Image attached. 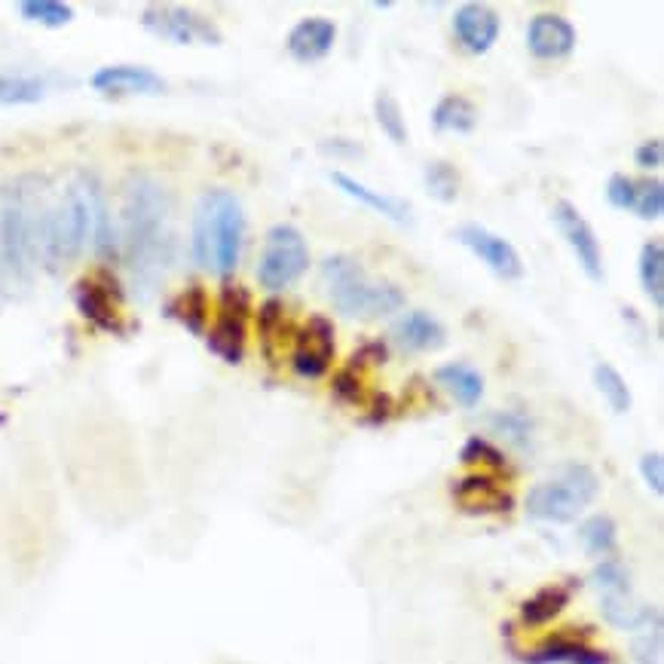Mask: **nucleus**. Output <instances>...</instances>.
<instances>
[{"mask_svg":"<svg viewBox=\"0 0 664 664\" xmlns=\"http://www.w3.org/2000/svg\"><path fill=\"white\" fill-rule=\"evenodd\" d=\"M19 13L28 22H38L43 28H65L75 22V7H68L62 0H22Z\"/></svg>","mask_w":664,"mask_h":664,"instance_id":"nucleus-32","label":"nucleus"},{"mask_svg":"<svg viewBox=\"0 0 664 664\" xmlns=\"http://www.w3.org/2000/svg\"><path fill=\"white\" fill-rule=\"evenodd\" d=\"M529 664H613V658L606 652L594 650V646H585L578 640H548L542 643L539 650L529 652L527 655Z\"/></svg>","mask_w":664,"mask_h":664,"instance_id":"nucleus-22","label":"nucleus"},{"mask_svg":"<svg viewBox=\"0 0 664 664\" xmlns=\"http://www.w3.org/2000/svg\"><path fill=\"white\" fill-rule=\"evenodd\" d=\"M248 313H251V295L242 285L227 283L221 288V313L209 331V349L227 365H239L246 358L248 340Z\"/></svg>","mask_w":664,"mask_h":664,"instance_id":"nucleus-9","label":"nucleus"},{"mask_svg":"<svg viewBox=\"0 0 664 664\" xmlns=\"http://www.w3.org/2000/svg\"><path fill=\"white\" fill-rule=\"evenodd\" d=\"M393 337L405 353H435L447 344V331H444L442 321L429 313H423V309L405 313L402 319L395 321Z\"/></svg>","mask_w":664,"mask_h":664,"instance_id":"nucleus-19","label":"nucleus"},{"mask_svg":"<svg viewBox=\"0 0 664 664\" xmlns=\"http://www.w3.org/2000/svg\"><path fill=\"white\" fill-rule=\"evenodd\" d=\"M578 539L585 545V552L594 554V557H603V554L615 552V542H618V529H615V521L606 515H594L588 517L582 529H578Z\"/></svg>","mask_w":664,"mask_h":664,"instance_id":"nucleus-34","label":"nucleus"},{"mask_svg":"<svg viewBox=\"0 0 664 664\" xmlns=\"http://www.w3.org/2000/svg\"><path fill=\"white\" fill-rule=\"evenodd\" d=\"M321 279L331 304L349 319H380L405 307V291L395 283H374L368 270L349 255L321 260Z\"/></svg>","mask_w":664,"mask_h":664,"instance_id":"nucleus-4","label":"nucleus"},{"mask_svg":"<svg viewBox=\"0 0 664 664\" xmlns=\"http://www.w3.org/2000/svg\"><path fill=\"white\" fill-rule=\"evenodd\" d=\"M169 316L185 325L187 331L202 337L206 334V321H209V295L202 285H190L181 295L169 304Z\"/></svg>","mask_w":664,"mask_h":664,"instance_id":"nucleus-28","label":"nucleus"},{"mask_svg":"<svg viewBox=\"0 0 664 664\" xmlns=\"http://www.w3.org/2000/svg\"><path fill=\"white\" fill-rule=\"evenodd\" d=\"M552 221L557 227V234L564 236V242L569 246V251L576 255L578 267L582 272L588 276L591 283H603L606 279V270H603V248L594 236V227L585 221V215L566 202V199H557L552 206Z\"/></svg>","mask_w":664,"mask_h":664,"instance_id":"nucleus-10","label":"nucleus"},{"mask_svg":"<svg viewBox=\"0 0 664 664\" xmlns=\"http://www.w3.org/2000/svg\"><path fill=\"white\" fill-rule=\"evenodd\" d=\"M423 185H426V194H429L432 199H438V202H454V199L459 197L463 178H459V169H456L454 162L435 160L426 166Z\"/></svg>","mask_w":664,"mask_h":664,"instance_id":"nucleus-30","label":"nucleus"},{"mask_svg":"<svg viewBox=\"0 0 664 664\" xmlns=\"http://www.w3.org/2000/svg\"><path fill=\"white\" fill-rule=\"evenodd\" d=\"M309 267V248L295 224H276L267 230L258 258V283L267 291H283L295 285Z\"/></svg>","mask_w":664,"mask_h":664,"instance_id":"nucleus-7","label":"nucleus"},{"mask_svg":"<svg viewBox=\"0 0 664 664\" xmlns=\"http://www.w3.org/2000/svg\"><path fill=\"white\" fill-rule=\"evenodd\" d=\"M123 248L132 288L141 300L157 295V288L172 270V197L148 172H132L123 185Z\"/></svg>","mask_w":664,"mask_h":664,"instance_id":"nucleus-1","label":"nucleus"},{"mask_svg":"<svg viewBox=\"0 0 664 664\" xmlns=\"http://www.w3.org/2000/svg\"><path fill=\"white\" fill-rule=\"evenodd\" d=\"M334 40H337V26H334L331 19L309 16V19H300L288 31V52H291V59H297V62L316 65L331 56Z\"/></svg>","mask_w":664,"mask_h":664,"instance_id":"nucleus-18","label":"nucleus"},{"mask_svg":"<svg viewBox=\"0 0 664 664\" xmlns=\"http://www.w3.org/2000/svg\"><path fill=\"white\" fill-rule=\"evenodd\" d=\"M334 393L344 402H361V370L346 365L337 377H334Z\"/></svg>","mask_w":664,"mask_h":664,"instance_id":"nucleus-42","label":"nucleus"},{"mask_svg":"<svg viewBox=\"0 0 664 664\" xmlns=\"http://www.w3.org/2000/svg\"><path fill=\"white\" fill-rule=\"evenodd\" d=\"M478 123V108L466 99V96H444L435 111H432V126L435 132H459L468 136Z\"/></svg>","mask_w":664,"mask_h":664,"instance_id":"nucleus-25","label":"nucleus"},{"mask_svg":"<svg viewBox=\"0 0 664 664\" xmlns=\"http://www.w3.org/2000/svg\"><path fill=\"white\" fill-rule=\"evenodd\" d=\"M634 658H637L640 664H658V658H662V627L643 631V634L634 640Z\"/></svg>","mask_w":664,"mask_h":664,"instance_id":"nucleus-41","label":"nucleus"},{"mask_svg":"<svg viewBox=\"0 0 664 664\" xmlns=\"http://www.w3.org/2000/svg\"><path fill=\"white\" fill-rule=\"evenodd\" d=\"M194 260L211 276H234L246 246V211L234 190L209 187L194 209Z\"/></svg>","mask_w":664,"mask_h":664,"instance_id":"nucleus-3","label":"nucleus"},{"mask_svg":"<svg viewBox=\"0 0 664 664\" xmlns=\"http://www.w3.org/2000/svg\"><path fill=\"white\" fill-rule=\"evenodd\" d=\"M75 181L83 190L89 215H92V242H96V251H99L101 260H113L117 258V248H120V236L113 230L111 209H108V197H105L99 175L83 169V172H77Z\"/></svg>","mask_w":664,"mask_h":664,"instance_id":"nucleus-17","label":"nucleus"},{"mask_svg":"<svg viewBox=\"0 0 664 664\" xmlns=\"http://www.w3.org/2000/svg\"><path fill=\"white\" fill-rule=\"evenodd\" d=\"M640 285L655 309L664 307V246L662 239H650L640 248Z\"/></svg>","mask_w":664,"mask_h":664,"instance_id":"nucleus-27","label":"nucleus"},{"mask_svg":"<svg viewBox=\"0 0 664 664\" xmlns=\"http://www.w3.org/2000/svg\"><path fill=\"white\" fill-rule=\"evenodd\" d=\"M393 7V0H374V10H389Z\"/></svg>","mask_w":664,"mask_h":664,"instance_id":"nucleus-47","label":"nucleus"},{"mask_svg":"<svg viewBox=\"0 0 664 664\" xmlns=\"http://www.w3.org/2000/svg\"><path fill=\"white\" fill-rule=\"evenodd\" d=\"M454 34L472 56H484L503 34V19L487 3H463L454 13Z\"/></svg>","mask_w":664,"mask_h":664,"instance_id":"nucleus-16","label":"nucleus"},{"mask_svg":"<svg viewBox=\"0 0 664 664\" xmlns=\"http://www.w3.org/2000/svg\"><path fill=\"white\" fill-rule=\"evenodd\" d=\"M594 582L610 597H627V569L618 561H601V566L594 569Z\"/></svg>","mask_w":664,"mask_h":664,"instance_id":"nucleus-37","label":"nucleus"},{"mask_svg":"<svg viewBox=\"0 0 664 664\" xmlns=\"http://www.w3.org/2000/svg\"><path fill=\"white\" fill-rule=\"evenodd\" d=\"M594 386H597V393L606 398V405L613 407L615 414H627L631 405H634L631 386H627L625 377H622L610 361H601V365L594 368Z\"/></svg>","mask_w":664,"mask_h":664,"instance_id":"nucleus-29","label":"nucleus"},{"mask_svg":"<svg viewBox=\"0 0 664 664\" xmlns=\"http://www.w3.org/2000/svg\"><path fill=\"white\" fill-rule=\"evenodd\" d=\"M454 496L466 512H478V515L512 508V496L499 490V484L490 475H468V478L456 480Z\"/></svg>","mask_w":664,"mask_h":664,"instance_id":"nucleus-20","label":"nucleus"},{"mask_svg":"<svg viewBox=\"0 0 664 664\" xmlns=\"http://www.w3.org/2000/svg\"><path fill=\"white\" fill-rule=\"evenodd\" d=\"M319 150L325 157H331V160H346V157H361L365 148L356 145V141H349V138H331V141H321Z\"/></svg>","mask_w":664,"mask_h":664,"instance_id":"nucleus-45","label":"nucleus"},{"mask_svg":"<svg viewBox=\"0 0 664 664\" xmlns=\"http://www.w3.org/2000/svg\"><path fill=\"white\" fill-rule=\"evenodd\" d=\"M120 297L123 291L117 288V279L108 276V270H101L99 276H87L75 285V304L80 309V316L92 321L101 331L120 334L123 321H120Z\"/></svg>","mask_w":664,"mask_h":664,"instance_id":"nucleus-12","label":"nucleus"},{"mask_svg":"<svg viewBox=\"0 0 664 664\" xmlns=\"http://www.w3.org/2000/svg\"><path fill=\"white\" fill-rule=\"evenodd\" d=\"M374 117H377V123L386 132V138L393 141V145H407V123H405V111H402V105L395 99L393 92H386L380 89L377 92V99H374Z\"/></svg>","mask_w":664,"mask_h":664,"instance_id":"nucleus-33","label":"nucleus"},{"mask_svg":"<svg viewBox=\"0 0 664 664\" xmlns=\"http://www.w3.org/2000/svg\"><path fill=\"white\" fill-rule=\"evenodd\" d=\"M87 239H92V215H89L87 197L77 181L65 190L62 202L56 209H47L40 224V264L50 272L65 270L75 264Z\"/></svg>","mask_w":664,"mask_h":664,"instance_id":"nucleus-5","label":"nucleus"},{"mask_svg":"<svg viewBox=\"0 0 664 664\" xmlns=\"http://www.w3.org/2000/svg\"><path fill=\"white\" fill-rule=\"evenodd\" d=\"M601 490L594 468L585 463H566L554 478L542 480L527 493V515L545 524H569L585 512Z\"/></svg>","mask_w":664,"mask_h":664,"instance_id":"nucleus-6","label":"nucleus"},{"mask_svg":"<svg viewBox=\"0 0 664 664\" xmlns=\"http://www.w3.org/2000/svg\"><path fill=\"white\" fill-rule=\"evenodd\" d=\"M640 472H643V478L652 487V493H664V456L662 454H646L640 459Z\"/></svg>","mask_w":664,"mask_h":664,"instance_id":"nucleus-43","label":"nucleus"},{"mask_svg":"<svg viewBox=\"0 0 664 664\" xmlns=\"http://www.w3.org/2000/svg\"><path fill=\"white\" fill-rule=\"evenodd\" d=\"M634 215L643 221H658L664 211V185L662 181H637V199H634Z\"/></svg>","mask_w":664,"mask_h":664,"instance_id":"nucleus-36","label":"nucleus"},{"mask_svg":"<svg viewBox=\"0 0 664 664\" xmlns=\"http://www.w3.org/2000/svg\"><path fill=\"white\" fill-rule=\"evenodd\" d=\"M454 236L459 246H466L503 283H517L524 276V260H521L517 248L505 236L493 234V230L480 227V224H463V227H456Z\"/></svg>","mask_w":664,"mask_h":664,"instance_id":"nucleus-11","label":"nucleus"},{"mask_svg":"<svg viewBox=\"0 0 664 664\" xmlns=\"http://www.w3.org/2000/svg\"><path fill=\"white\" fill-rule=\"evenodd\" d=\"M606 199H610V206H615V209L631 211L634 209V199H637V181L622 172L610 175V181H606Z\"/></svg>","mask_w":664,"mask_h":664,"instance_id":"nucleus-38","label":"nucleus"},{"mask_svg":"<svg viewBox=\"0 0 664 664\" xmlns=\"http://www.w3.org/2000/svg\"><path fill=\"white\" fill-rule=\"evenodd\" d=\"M490 426L505 442H512L515 447H527L529 435H533V423L524 410H503V414H493Z\"/></svg>","mask_w":664,"mask_h":664,"instance_id":"nucleus-35","label":"nucleus"},{"mask_svg":"<svg viewBox=\"0 0 664 664\" xmlns=\"http://www.w3.org/2000/svg\"><path fill=\"white\" fill-rule=\"evenodd\" d=\"M283 300H276V297H270V300H264L258 309V328H260V337H264V346L272 344V337H276V331L283 328Z\"/></svg>","mask_w":664,"mask_h":664,"instance_id":"nucleus-40","label":"nucleus"},{"mask_svg":"<svg viewBox=\"0 0 664 664\" xmlns=\"http://www.w3.org/2000/svg\"><path fill=\"white\" fill-rule=\"evenodd\" d=\"M331 185L337 187L340 194H346L349 199H356V202H361V206H368L370 211H377V215H383V218H389V221L395 224L410 221V206H407V202H402V199H395V197H386V194H377V190H370L368 185L356 181L353 175L331 172Z\"/></svg>","mask_w":664,"mask_h":664,"instance_id":"nucleus-21","label":"nucleus"},{"mask_svg":"<svg viewBox=\"0 0 664 664\" xmlns=\"http://www.w3.org/2000/svg\"><path fill=\"white\" fill-rule=\"evenodd\" d=\"M141 28L150 31L153 38L169 40L178 47H221V28L211 22L209 16L197 13L190 7H175V3H150L141 13Z\"/></svg>","mask_w":664,"mask_h":664,"instance_id":"nucleus-8","label":"nucleus"},{"mask_svg":"<svg viewBox=\"0 0 664 664\" xmlns=\"http://www.w3.org/2000/svg\"><path fill=\"white\" fill-rule=\"evenodd\" d=\"M89 87L101 96H160L166 92V80L145 65H105L89 77Z\"/></svg>","mask_w":664,"mask_h":664,"instance_id":"nucleus-14","label":"nucleus"},{"mask_svg":"<svg viewBox=\"0 0 664 664\" xmlns=\"http://www.w3.org/2000/svg\"><path fill=\"white\" fill-rule=\"evenodd\" d=\"M47 181L40 175H19L0 187V295L22 297L34 283L40 260Z\"/></svg>","mask_w":664,"mask_h":664,"instance_id":"nucleus-2","label":"nucleus"},{"mask_svg":"<svg viewBox=\"0 0 664 664\" xmlns=\"http://www.w3.org/2000/svg\"><path fill=\"white\" fill-rule=\"evenodd\" d=\"M463 463H484V466H493V468H503L505 466V456L493 447L487 438H468L466 444H463Z\"/></svg>","mask_w":664,"mask_h":664,"instance_id":"nucleus-39","label":"nucleus"},{"mask_svg":"<svg viewBox=\"0 0 664 664\" xmlns=\"http://www.w3.org/2000/svg\"><path fill=\"white\" fill-rule=\"evenodd\" d=\"M569 597H573V588H569V585H548V588H539L529 601H524V606H521L524 625L536 627L557 618V615L566 610Z\"/></svg>","mask_w":664,"mask_h":664,"instance_id":"nucleus-26","label":"nucleus"},{"mask_svg":"<svg viewBox=\"0 0 664 664\" xmlns=\"http://www.w3.org/2000/svg\"><path fill=\"white\" fill-rule=\"evenodd\" d=\"M634 162H637L640 169H662V162H664L662 138H650V141H643V145L634 150Z\"/></svg>","mask_w":664,"mask_h":664,"instance_id":"nucleus-44","label":"nucleus"},{"mask_svg":"<svg viewBox=\"0 0 664 664\" xmlns=\"http://www.w3.org/2000/svg\"><path fill=\"white\" fill-rule=\"evenodd\" d=\"M334 358V325L325 316H309V321L297 331L295 353H291V368L297 377L319 380L328 374Z\"/></svg>","mask_w":664,"mask_h":664,"instance_id":"nucleus-13","label":"nucleus"},{"mask_svg":"<svg viewBox=\"0 0 664 664\" xmlns=\"http://www.w3.org/2000/svg\"><path fill=\"white\" fill-rule=\"evenodd\" d=\"M383 361H386V346L374 340V344L361 346L356 356H353V361H349V365L361 370V368H368V365H383Z\"/></svg>","mask_w":664,"mask_h":664,"instance_id":"nucleus-46","label":"nucleus"},{"mask_svg":"<svg viewBox=\"0 0 664 664\" xmlns=\"http://www.w3.org/2000/svg\"><path fill=\"white\" fill-rule=\"evenodd\" d=\"M47 96V83L40 77L0 75V105H38Z\"/></svg>","mask_w":664,"mask_h":664,"instance_id":"nucleus-31","label":"nucleus"},{"mask_svg":"<svg viewBox=\"0 0 664 664\" xmlns=\"http://www.w3.org/2000/svg\"><path fill=\"white\" fill-rule=\"evenodd\" d=\"M576 26L561 13H539L529 19L527 26V50L533 59L542 62H557L576 50Z\"/></svg>","mask_w":664,"mask_h":664,"instance_id":"nucleus-15","label":"nucleus"},{"mask_svg":"<svg viewBox=\"0 0 664 664\" xmlns=\"http://www.w3.org/2000/svg\"><path fill=\"white\" fill-rule=\"evenodd\" d=\"M603 618L615 627H625V631H655L662 627V615L655 606H634L627 597H603Z\"/></svg>","mask_w":664,"mask_h":664,"instance_id":"nucleus-24","label":"nucleus"},{"mask_svg":"<svg viewBox=\"0 0 664 664\" xmlns=\"http://www.w3.org/2000/svg\"><path fill=\"white\" fill-rule=\"evenodd\" d=\"M435 383L454 395L463 407H478L484 398V377L466 361H450L435 370Z\"/></svg>","mask_w":664,"mask_h":664,"instance_id":"nucleus-23","label":"nucleus"}]
</instances>
